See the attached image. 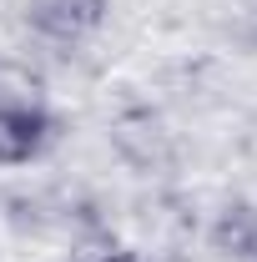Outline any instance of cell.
Returning a JSON list of instances; mask_svg holds the SVG:
<instances>
[{
	"label": "cell",
	"mask_w": 257,
	"mask_h": 262,
	"mask_svg": "<svg viewBox=\"0 0 257 262\" xmlns=\"http://www.w3.org/2000/svg\"><path fill=\"white\" fill-rule=\"evenodd\" d=\"M61 121L40 101H0V166H26L51 151Z\"/></svg>",
	"instance_id": "obj_1"
},
{
	"label": "cell",
	"mask_w": 257,
	"mask_h": 262,
	"mask_svg": "<svg viewBox=\"0 0 257 262\" xmlns=\"http://www.w3.org/2000/svg\"><path fill=\"white\" fill-rule=\"evenodd\" d=\"M111 0H26V26L40 40L56 46H81L106 26Z\"/></svg>",
	"instance_id": "obj_2"
},
{
	"label": "cell",
	"mask_w": 257,
	"mask_h": 262,
	"mask_svg": "<svg viewBox=\"0 0 257 262\" xmlns=\"http://www.w3.org/2000/svg\"><path fill=\"white\" fill-rule=\"evenodd\" d=\"M207 247L227 262H257V207L252 202H227L207 227Z\"/></svg>",
	"instance_id": "obj_3"
},
{
	"label": "cell",
	"mask_w": 257,
	"mask_h": 262,
	"mask_svg": "<svg viewBox=\"0 0 257 262\" xmlns=\"http://www.w3.org/2000/svg\"><path fill=\"white\" fill-rule=\"evenodd\" d=\"M111 141H116V151H121L131 166H152V162H161V151H166V131H161V121L152 111L121 116V121L111 126Z\"/></svg>",
	"instance_id": "obj_4"
},
{
	"label": "cell",
	"mask_w": 257,
	"mask_h": 262,
	"mask_svg": "<svg viewBox=\"0 0 257 262\" xmlns=\"http://www.w3.org/2000/svg\"><path fill=\"white\" fill-rule=\"evenodd\" d=\"M40 91H46V81L35 76L31 66L20 61H0V101H40Z\"/></svg>",
	"instance_id": "obj_5"
},
{
	"label": "cell",
	"mask_w": 257,
	"mask_h": 262,
	"mask_svg": "<svg viewBox=\"0 0 257 262\" xmlns=\"http://www.w3.org/2000/svg\"><path fill=\"white\" fill-rule=\"evenodd\" d=\"M242 40H247V46H252V51H257V10H252V15H247V26H242Z\"/></svg>",
	"instance_id": "obj_6"
},
{
	"label": "cell",
	"mask_w": 257,
	"mask_h": 262,
	"mask_svg": "<svg viewBox=\"0 0 257 262\" xmlns=\"http://www.w3.org/2000/svg\"><path fill=\"white\" fill-rule=\"evenodd\" d=\"M91 262H141L136 252H106V257H91Z\"/></svg>",
	"instance_id": "obj_7"
}]
</instances>
